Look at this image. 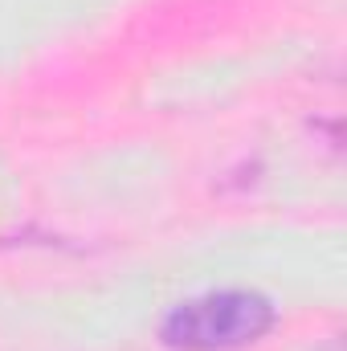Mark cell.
I'll return each instance as SVG.
<instances>
[{
    "mask_svg": "<svg viewBox=\"0 0 347 351\" xmlns=\"http://www.w3.org/2000/svg\"><path fill=\"white\" fill-rule=\"evenodd\" d=\"M274 327V302L258 290H213L168 311L160 339L172 351L250 348Z\"/></svg>",
    "mask_w": 347,
    "mask_h": 351,
    "instance_id": "cell-1",
    "label": "cell"
}]
</instances>
